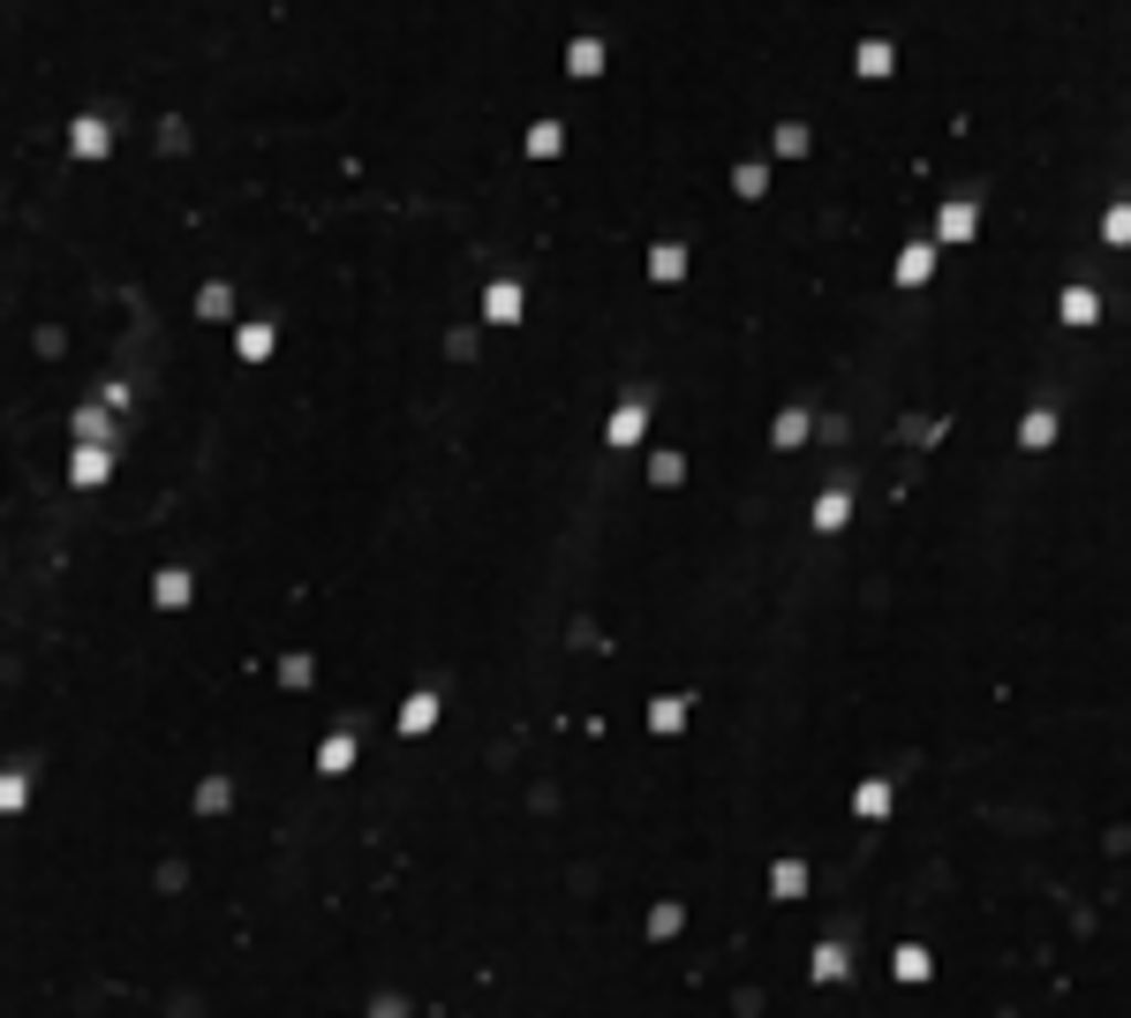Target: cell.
Returning <instances> with one entry per match:
<instances>
[{
    "label": "cell",
    "mask_w": 1131,
    "mask_h": 1018,
    "mask_svg": "<svg viewBox=\"0 0 1131 1018\" xmlns=\"http://www.w3.org/2000/svg\"><path fill=\"white\" fill-rule=\"evenodd\" d=\"M641 438H649V385H627V392H619V408L604 416V445H611V453H627V445H641Z\"/></svg>",
    "instance_id": "6da1fadb"
},
{
    "label": "cell",
    "mask_w": 1131,
    "mask_h": 1018,
    "mask_svg": "<svg viewBox=\"0 0 1131 1018\" xmlns=\"http://www.w3.org/2000/svg\"><path fill=\"white\" fill-rule=\"evenodd\" d=\"M128 423L106 408V400H84V408H69V445H122Z\"/></svg>",
    "instance_id": "7a4b0ae2"
},
{
    "label": "cell",
    "mask_w": 1131,
    "mask_h": 1018,
    "mask_svg": "<svg viewBox=\"0 0 1131 1018\" xmlns=\"http://www.w3.org/2000/svg\"><path fill=\"white\" fill-rule=\"evenodd\" d=\"M973 234H981V197H943V204H935V242L959 250V242H973Z\"/></svg>",
    "instance_id": "3957f363"
},
{
    "label": "cell",
    "mask_w": 1131,
    "mask_h": 1018,
    "mask_svg": "<svg viewBox=\"0 0 1131 1018\" xmlns=\"http://www.w3.org/2000/svg\"><path fill=\"white\" fill-rule=\"evenodd\" d=\"M114 461H122V445H69V483L76 491H98L114 475Z\"/></svg>",
    "instance_id": "277c9868"
},
{
    "label": "cell",
    "mask_w": 1131,
    "mask_h": 1018,
    "mask_svg": "<svg viewBox=\"0 0 1131 1018\" xmlns=\"http://www.w3.org/2000/svg\"><path fill=\"white\" fill-rule=\"evenodd\" d=\"M935 256H943V242H935V234L905 242V250H898V264H890V280H898V287H928V280H935Z\"/></svg>",
    "instance_id": "5b68a950"
},
{
    "label": "cell",
    "mask_w": 1131,
    "mask_h": 1018,
    "mask_svg": "<svg viewBox=\"0 0 1131 1018\" xmlns=\"http://www.w3.org/2000/svg\"><path fill=\"white\" fill-rule=\"evenodd\" d=\"M807 974H815V988L852 980V943H845V935H823V943H815V958H807Z\"/></svg>",
    "instance_id": "8992f818"
},
{
    "label": "cell",
    "mask_w": 1131,
    "mask_h": 1018,
    "mask_svg": "<svg viewBox=\"0 0 1131 1018\" xmlns=\"http://www.w3.org/2000/svg\"><path fill=\"white\" fill-rule=\"evenodd\" d=\"M114 151V122L106 114H76L69 122V159H106Z\"/></svg>",
    "instance_id": "52a82bcc"
},
{
    "label": "cell",
    "mask_w": 1131,
    "mask_h": 1018,
    "mask_svg": "<svg viewBox=\"0 0 1131 1018\" xmlns=\"http://www.w3.org/2000/svg\"><path fill=\"white\" fill-rule=\"evenodd\" d=\"M815 536H838L845 521H852V475H838V483H823V498H815Z\"/></svg>",
    "instance_id": "ba28073f"
},
{
    "label": "cell",
    "mask_w": 1131,
    "mask_h": 1018,
    "mask_svg": "<svg viewBox=\"0 0 1131 1018\" xmlns=\"http://www.w3.org/2000/svg\"><path fill=\"white\" fill-rule=\"evenodd\" d=\"M528 309H521V280L513 272H499L491 287H483V325H521Z\"/></svg>",
    "instance_id": "9c48e42d"
},
{
    "label": "cell",
    "mask_w": 1131,
    "mask_h": 1018,
    "mask_svg": "<svg viewBox=\"0 0 1131 1018\" xmlns=\"http://www.w3.org/2000/svg\"><path fill=\"white\" fill-rule=\"evenodd\" d=\"M1056 317H1064L1071 333H1087V325H1101V295H1093L1087 280H1071V287L1056 295Z\"/></svg>",
    "instance_id": "30bf717a"
},
{
    "label": "cell",
    "mask_w": 1131,
    "mask_h": 1018,
    "mask_svg": "<svg viewBox=\"0 0 1131 1018\" xmlns=\"http://www.w3.org/2000/svg\"><path fill=\"white\" fill-rule=\"evenodd\" d=\"M604 61H611V39H604V31H582V39L566 45V76H582V84L604 76Z\"/></svg>",
    "instance_id": "8fae6325"
},
{
    "label": "cell",
    "mask_w": 1131,
    "mask_h": 1018,
    "mask_svg": "<svg viewBox=\"0 0 1131 1018\" xmlns=\"http://www.w3.org/2000/svg\"><path fill=\"white\" fill-rule=\"evenodd\" d=\"M438 710H446V702H438V686H416V694L400 702V739H422V732L438 724Z\"/></svg>",
    "instance_id": "7c38bea8"
},
{
    "label": "cell",
    "mask_w": 1131,
    "mask_h": 1018,
    "mask_svg": "<svg viewBox=\"0 0 1131 1018\" xmlns=\"http://www.w3.org/2000/svg\"><path fill=\"white\" fill-rule=\"evenodd\" d=\"M890 807H898V785H890V777H860V785H852V815H860V822H882Z\"/></svg>",
    "instance_id": "4fadbf2b"
},
{
    "label": "cell",
    "mask_w": 1131,
    "mask_h": 1018,
    "mask_svg": "<svg viewBox=\"0 0 1131 1018\" xmlns=\"http://www.w3.org/2000/svg\"><path fill=\"white\" fill-rule=\"evenodd\" d=\"M272 347H280V325H272V317H250V325H234V355H242V363H264Z\"/></svg>",
    "instance_id": "5bb4252c"
},
{
    "label": "cell",
    "mask_w": 1131,
    "mask_h": 1018,
    "mask_svg": "<svg viewBox=\"0 0 1131 1018\" xmlns=\"http://www.w3.org/2000/svg\"><path fill=\"white\" fill-rule=\"evenodd\" d=\"M189 596H197V574H189V566H159V581H151V604H159V611H181Z\"/></svg>",
    "instance_id": "9a60e30c"
},
{
    "label": "cell",
    "mask_w": 1131,
    "mask_h": 1018,
    "mask_svg": "<svg viewBox=\"0 0 1131 1018\" xmlns=\"http://www.w3.org/2000/svg\"><path fill=\"white\" fill-rule=\"evenodd\" d=\"M1056 430H1064V423H1056V408L1041 400V408H1026V416H1018V445H1026V453H1048V445H1056Z\"/></svg>",
    "instance_id": "2e32d148"
},
{
    "label": "cell",
    "mask_w": 1131,
    "mask_h": 1018,
    "mask_svg": "<svg viewBox=\"0 0 1131 1018\" xmlns=\"http://www.w3.org/2000/svg\"><path fill=\"white\" fill-rule=\"evenodd\" d=\"M852 69H860L868 84H882V76L898 69V45H890V39H860V45H852Z\"/></svg>",
    "instance_id": "e0dca14e"
},
{
    "label": "cell",
    "mask_w": 1131,
    "mask_h": 1018,
    "mask_svg": "<svg viewBox=\"0 0 1131 1018\" xmlns=\"http://www.w3.org/2000/svg\"><path fill=\"white\" fill-rule=\"evenodd\" d=\"M890 974L905 980V988H921V980H935V958H928V943H898V951H890Z\"/></svg>",
    "instance_id": "ac0fdd59"
},
{
    "label": "cell",
    "mask_w": 1131,
    "mask_h": 1018,
    "mask_svg": "<svg viewBox=\"0 0 1131 1018\" xmlns=\"http://www.w3.org/2000/svg\"><path fill=\"white\" fill-rule=\"evenodd\" d=\"M807 438H815V416H807V408H777L769 445H777V453H793V445H807Z\"/></svg>",
    "instance_id": "d6986e66"
},
{
    "label": "cell",
    "mask_w": 1131,
    "mask_h": 1018,
    "mask_svg": "<svg viewBox=\"0 0 1131 1018\" xmlns=\"http://www.w3.org/2000/svg\"><path fill=\"white\" fill-rule=\"evenodd\" d=\"M355 755H363V739H355V732H333V739L317 747V777H347Z\"/></svg>",
    "instance_id": "ffe728a7"
},
{
    "label": "cell",
    "mask_w": 1131,
    "mask_h": 1018,
    "mask_svg": "<svg viewBox=\"0 0 1131 1018\" xmlns=\"http://www.w3.org/2000/svg\"><path fill=\"white\" fill-rule=\"evenodd\" d=\"M649 280H657V287L687 280V242H649Z\"/></svg>",
    "instance_id": "44dd1931"
},
{
    "label": "cell",
    "mask_w": 1131,
    "mask_h": 1018,
    "mask_svg": "<svg viewBox=\"0 0 1131 1018\" xmlns=\"http://www.w3.org/2000/svg\"><path fill=\"white\" fill-rule=\"evenodd\" d=\"M649 732H657V739H679V732H687V694H657V702H649Z\"/></svg>",
    "instance_id": "7402d4cb"
},
{
    "label": "cell",
    "mask_w": 1131,
    "mask_h": 1018,
    "mask_svg": "<svg viewBox=\"0 0 1131 1018\" xmlns=\"http://www.w3.org/2000/svg\"><path fill=\"white\" fill-rule=\"evenodd\" d=\"M31 807V763H8L0 769V815H23Z\"/></svg>",
    "instance_id": "603a6c76"
},
{
    "label": "cell",
    "mask_w": 1131,
    "mask_h": 1018,
    "mask_svg": "<svg viewBox=\"0 0 1131 1018\" xmlns=\"http://www.w3.org/2000/svg\"><path fill=\"white\" fill-rule=\"evenodd\" d=\"M521 151H528V159H558V151H566V122H528Z\"/></svg>",
    "instance_id": "cb8c5ba5"
},
{
    "label": "cell",
    "mask_w": 1131,
    "mask_h": 1018,
    "mask_svg": "<svg viewBox=\"0 0 1131 1018\" xmlns=\"http://www.w3.org/2000/svg\"><path fill=\"white\" fill-rule=\"evenodd\" d=\"M197 317H205V325H227V317H234V287H227V280H205V287H197Z\"/></svg>",
    "instance_id": "d4e9b609"
},
{
    "label": "cell",
    "mask_w": 1131,
    "mask_h": 1018,
    "mask_svg": "<svg viewBox=\"0 0 1131 1018\" xmlns=\"http://www.w3.org/2000/svg\"><path fill=\"white\" fill-rule=\"evenodd\" d=\"M1101 250H1131V189L1101 212Z\"/></svg>",
    "instance_id": "484cf974"
},
{
    "label": "cell",
    "mask_w": 1131,
    "mask_h": 1018,
    "mask_svg": "<svg viewBox=\"0 0 1131 1018\" xmlns=\"http://www.w3.org/2000/svg\"><path fill=\"white\" fill-rule=\"evenodd\" d=\"M769 898H785V905L807 898V860H777V868H769Z\"/></svg>",
    "instance_id": "4316f807"
},
{
    "label": "cell",
    "mask_w": 1131,
    "mask_h": 1018,
    "mask_svg": "<svg viewBox=\"0 0 1131 1018\" xmlns=\"http://www.w3.org/2000/svg\"><path fill=\"white\" fill-rule=\"evenodd\" d=\"M807 144H815L807 122H777V128H769V151H777V159H807Z\"/></svg>",
    "instance_id": "83f0119b"
},
{
    "label": "cell",
    "mask_w": 1131,
    "mask_h": 1018,
    "mask_svg": "<svg viewBox=\"0 0 1131 1018\" xmlns=\"http://www.w3.org/2000/svg\"><path fill=\"white\" fill-rule=\"evenodd\" d=\"M234 807V777H205L197 785V815H227Z\"/></svg>",
    "instance_id": "f1b7e54d"
},
{
    "label": "cell",
    "mask_w": 1131,
    "mask_h": 1018,
    "mask_svg": "<svg viewBox=\"0 0 1131 1018\" xmlns=\"http://www.w3.org/2000/svg\"><path fill=\"white\" fill-rule=\"evenodd\" d=\"M679 928H687V905H671V898H664V905H649V943H671Z\"/></svg>",
    "instance_id": "f546056e"
},
{
    "label": "cell",
    "mask_w": 1131,
    "mask_h": 1018,
    "mask_svg": "<svg viewBox=\"0 0 1131 1018\" xmlns=\"http://www.w3.org/2000/svg\"><path fill=\"white\" fill-rule=\"evenodd\" d=\"M732 189H740L747 204H754V197H769V167H762V159H740V167H732Z\"/></svg>",
    "instance_id": "4dcf8cb0"
},
{
    "label": "cell",
    "mask_w": 1131,
    "mask_h": 1018,
    "mask_svg": "<svg viewBox=\"0 0 1131 1018\" xmlns=\"http://www.w3.org/2000/svg\"><path fill=\"white\" fill-rule=\"evenodd\" d=\"M649 483H657V491H671V483H687V461H679L671 445H664V453H649Z\"/></svg>",
    "instance_id": "1f68e13d"
},
{
    "label": "cell",
    "mask_w": 1131,
    "mask_h": 1018,
    "mask_svg": "<svg viewBox=\"0 0 1131 1018\" xmlns=\"http://www.w3.org/2000/svg\"><path fill=\"white\" fill-rule=\"evenodd\" d=\"M310 679H317V664H310L302 649H287V657H280V686H287V694H302Z\"/></svg>",
    "instance_id": "d6a6232c"
},
{
    "label": "cell",
    "mask_w": 1131,
    "mask_h": 1018,
    "mask_svg": "<svg viewBox=\"0 0 1131 1018\" xmlns=\"http://www.w3.org/2000/svg\"><path fill=\"white\" fill-rule=\"evenodd\" d=\"M370 1018H408V1011H400V1004H377V1011Z\"/></svg>",
    "instance_id": "836d02e7"
}]
</instances>
